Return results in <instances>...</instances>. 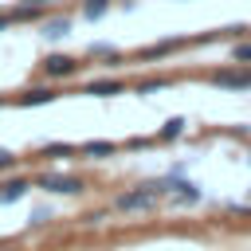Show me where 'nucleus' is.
I'll list each match as a JSON object with an SVG mask.
<instances>
[{
  "label": "nucleus",
  "mask_w": 251,
  "mask_h": 251,
  "mask_svg": "<svg viewBox=\"0 0 251 251\" xmlns=\"http://www.w3.org/2000/svg\"><path fill=\"white\" fill-rule=\"evenodd\" d=\"M161 196H165V180H149V184L118 192L114 196V212H149V208H157Z\"/></svg>",
  "instance_id": "f257e3e1"
},
{
  "label": "nucleus",
  "mask_w": 251,
  "mask_h": 251,
  "mask_svg": "<svg viewBox=\"0 0 251 251\" xmlns=\"http://www.w3.org/2000/svg\"><path fill=\"white\" fill-rule=\"evenodd\" d=\"M82 71V59L78 55H63V51H55V55H47L43 63H39V75L47 78V82H63V78H75Z\"/></svg>",
  "instance_id": "f03ea898"
},
{
  "label": "nucleus",
  "mask_w": 251,
  "mask_h": 251,
  "mask_svg": "<svg viewBox=\"0 0 251 251\" xmlns=\"http://www.w3.org/2000/svg\"><path fill=\"white\" fill-rule=\"evenodd\" d=\"M35 188L55 192V196H78V192L86 188V180L75 176V173H39V176H35Z\"/></svg>",
  "instance_id": "7ed1b4c3"
},
{
  "label": "nucleus",
  "mask_w": 251,
  "mask_h": 251,
  "mask_svg": "<svg viewBox=\"0 0 251 251\" xmlns=\"http://www.w3.org/2000/svg\"><path fill=\"white\" fill-rule=\"evenodd\" d=\"M208 82H212V86H220V90H251V67H247V63L220 67V71H212V75H208Z\"/></svg>",
  "instance_id": "20e7f679"
},
{
  "label": "nucleus",
  "mask_w": 251,
  "mask_h": 251,
  "mask_svg": "<svg viewBox=\"0 0 251 251\" xmlns=\"http://www.w3.org/2000/svg\"><path fill=\"white\" fill-rule=\"evenodd\" d=\"M55 98H59V90H55V86H31V90L16 94V98H12V106H47V102H55Z\"/></svg>",
  "instance_id": "39448f33"
},
{
  "label": "nucleus",
  "mask_w": 251,
  "mask_h": 251,
  "mask_svg": "<svg viewBox=\"0 0 251 251\" xmlns=\"http://www.w3.org/2000/svg\"><path fill=\"white\" fill-rule=\"evenodd\" d=\"M86 94H94V98L126 94V78H90V82H86Z\"/></svg>",
  "instance_id": "423d86ee"
},
{
  "label": "nucleus",
  "mask_w": 251,
  "mask_h": 251,
  "mask_svg": "<svg viewBox=\"0 0 251 251\" xmlns=\"http://www.w3.org/2000/svg\"><path fill=\"white\" fill-rule=\"evenodd\" d=\"M27 188H31L27 176H8V180H0V204H16Z\"/></svg>",
  "instance_id": "0eeeda50"
},
{
  "label": "nucleus",
  "mask_w": 251,
  "mask_h": 251,
  "mask_svg": "<svg viewBox=\"0 0 251 251\" xmlns=\"http://www.w3.org/2000/svg\"><path fill=\"white\" fill-rule=\"evenodd\" d=\"M78 153H82V157H90V161H106V157H114V153H118V141H82V145H78Z\"/></svg>",
  "instance_id": "6e6552de"
},
{
  "label": "nucleus",
  "mask_w": 251,
  "mask_h": 251,
  "mask_svg": "<svg viewBox=\"0 0 251 251\" xmlns=\"http://www.w3.org/2000/svg\"><path fill=\"white\" fill-rule=\"evenodd\" d=\"M39 27H43V35H47V39H63V35L71 31V16H43V20H39Z\"/></svg>",
  "instance_id": "1a4fd4ad"
},
{
  "label": "nucleus",
  "mask_w": 251,
  "mask_h": 251,
  "mask_svg": "<svg viewBox=\"0 0 251 251\" xmlns=\"http://www.w3.org/2000/svg\"><path fill=\"white\" fill-rule=\"evenodd\" d=\"M188 39H161V43H149V47H141L137 51V59H161V55H173L176 47H184Z\"/></svg>",
  "instance_id": "9d476101"
},
{
  "label": "nucleus",
  "mask_w": 251,
  "mask_h": 251,
  "mask_svg": "<svg viewBox=\"0 0 251 251\" xmlns=\"http://www.w3.org/2000/svg\"><path fill=\"white\" fill-rule=\"evenodd\" d=\"M75 153H78V145H71V141H51V145H43V149H39V157H47V161L75 157Z\"/></svg>",
  "instance_id": "9b49d317"
},
{
  "label": "nucleus",
  "mask_w": 251,
  "mask_h": 251,
  "mask_svg": "<svg viewBox=\"0 0 251 251\" xmlns=\"http://www.w3.org/2000/svg\"><path fill=\"white\" fill-rule=\"evenodd\" d=\"M110 4H114V0H82L78 12H82V20H102V16L110 12Z\"/></svg>",
  "instance_id": "f8f14e48"
},
{
  "label": "nucleus",
  "mask_w": 251,
  "mask_h": 251,
  "mask_svg": "<svg viewBox=\"0 0 251 251\" xmlns=\"http://www.w3.org/2000/svg\"><path fill=\"white\" fill-rule=\"evenodd\" d=\"M90 59H110V63H118L122 59V51L118 47H110V43H90V51H86Z\"/></svg>",
  "instance_id": "ddd939ff"
},
{
  "label": "nucleus",
  "mask_w": 251,
  "mask_h": 251,
  "mask_svg": "<svg viewBox=\"0 0 251 251\" xmlns=\"http://www.w3.org/2000/svg\"><path fill=\"white\" fill-rule=\"evenodd\" d=\"M180 133H184V118H169V122L161 126V133H157V137H161V141H176Z\"/></svg>",
  "instance_id": "4468645a"
},
{
  "label": "nucleus",
  "mask_w": 251,
  "mask_h": 251,
  "mask_svg": "<svg viewBox=\"0 0 251 251\" xmlns=\"http://www.w3.org/2000/svg\"><path fill=\"white\" fill-rule=\"evenodd\" d=\"M169 82H173L169 75H153V78H141V82H137V90H141V94H153V90H165Z\"/></svg>",
  "instance_id": "2eb2a0df"
},
{
  "label": "nucleus",
  "mask_w": 251,
  "mask_h": 251,
  "mask_svg": "<svg viewBox=\"0 0 251 251\" xmlns=\"http://www.w3.org/2000/svg\"><path fill=\"white\" fill-rule=\"evenodd\" d=\"M231 63H251V39L231 43Z\"/></svg>",
  "instance_id": "dca6fc26"
},
{
  "label": "nucleus",
  "mask_w": 251,
  "mask_h": 251,
  "mask_svg": "<svg viewBox=\"0 0 251 251\" xmlns=\"http://www.w3.org/2000/svg\"><path fill=\"white\" fill-rule=\"evenodd\" d=\"M12 169H16V153H12V149H0V176L12 173Z\"/></svg>",
  "instance_id": "f3484780"
},
{
  "label": "nucleus",
  "mask_w": 251,
  "mask_h": 251,
  "mask_svg": "<svg viewBox=\"0 0 251 251\" xmlns=\"http://www.w3.org/2000/svg\"><path fill=\"white\" fill-rule=\"evenodd\" d=\"M20 4H27V8H39V12H51L59 0H20Z\"/></svg>",
  "instance_id": "a211bd4d"
},
{
  "label": "nucleus",
  "mask_w": 251,
  "mask_h": 251,
  "mask_svg": "<svg viewBox=\"0 0 251 251\" xmlns=\"http://www.w3.org/2000/svg\"><path fill=\"white\" fill-rule=\"evenodd\" d=\"M102 220H106V212H86L82 216V224H102Z\"/></svg>",
  "instance_id": "6ab92c4d"
},
{
  "label": "nucleus",
  "mask_w": 251,
  "mask_h": 251,
  "mask_svg": "<svg viewBox=\"0 0 251 251\" xmlns=\"http://www.w3.org/2000/svg\"><path fill=\"white\" fill-rule=\"evenodd\" d=\"M12 27V12H0V31H8Z\"/></svg>",
  "instance_id": "aec40b11"
},
{
  "label": "nucleus",
  "mask_w": 251,
  "mask_h": 251,
  "mask_svg": "<svg viewBox=\"0 0 251 251\" xmlns=\"http://www.w3.org/2000/svg\"><path fill=\"white\" fill-rule=\"evenodd\" d=\"M8 102H12V98H4V94H0V110H4V106H8Z\"/></svg>",
  "instance_id": "412c9836"
}]
</instances>
